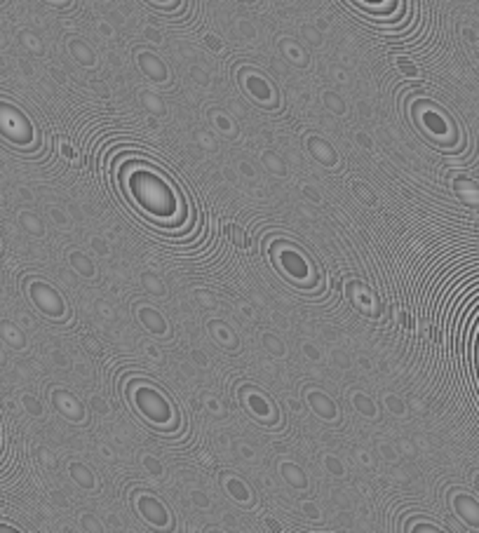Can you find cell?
<instances>
[{"label": "cell", "mask_w": 479, "mask_h": 533, "mask_svg": "<svg viewBox=\"0 0 479 533\" xmlns=\"http://www.w3.org/2000/svg\"><path fill=\"white\" fill-rule=\"evenodd\" d=\"M282 474H284V477H287L289 481H292V486H296V489H306V486H308L304 472H301L299 468L294 470L292 463H284V466H282Z\"/></svg>", "instance_id": "7"}, {"label": "cell", "mask_w": 479, "mask_h": 533, "mask_svg": "<svg viewBox=\"0 0 479 533\" xmlns=\"http://www.w3.org/2000/svg\"><path fill=\"white\" fill-rule=\"evenodd\" d=\"M141 322L151 326L156 334H164V331H167V324H164L162 320H160V315L156 311H151V308H144V311H141Z\"/></svg>", "instance_id": "5"}, {"label": "cell", "mask_w": 479, "mask_h": 533, "mask_svg": "<svg viewBox=\"0 0 479 533\" xmlns=\"http://www.w3.org/2000/svg\"><path fill=\"white\" fill-rule=\"evenodd\" d=\"M134 399H136V404H139V409L144 411L148 418H153V421L162 423V421H169V418H172L169 404L164 402L156 390H151V388H139V390L134 393Z\"/></svg>", "instance_id": "2"}, {"label": "cell", "mask_w": 479, "mask_h": 533, "mask_svg": "<svg viewBox=\"0 0 479 533\" xmlns=\"http://www.w3.org/2000/svg\"><path fill=\"white\" fill-rule=\"evenodd\" d=\"M71 474H73V477H76L83 486H89V489H92V486H94V477H92V472H87V470H85V466H80V463H76V466L71 468Z\"/></svg>", "instance_id": "8"}, {"label": "cell", "mask_w": 479, "mask_h": 533, "mask_svg": "<svg viewBox=\"0 0 479 533\" xmlns=\"http://www.w3.org/2000/svg\"><path fill=\"white\" fill-rule=\"evenodd\" d=\"M310 404L315 406V409H317L324 418H334V416H336V406L329 402L327 397H322V395L312 393V395H310Z\"/></svg>", "instance_id": "6"}, {"label": "cell", "mask_w": 479, "mask_h": 533, "mask_svg": "<svg viewBox=\"0 0 479 533\" xmlns=\"http://www.w3.org/2000/svg\"><path fill=\"white\" fill-rule=\"evenodd\" d=\"M228 486H231V491H233V494H235V498H242V501H247V491H244V486H242V484L237 486V481H231V484H228Z\"/></svg>", "instance_id": "9"}, {"label": "cell", "mask_w": 479, "mask_h": 533, "mask_svg": "<svg viewBox=\"0 0 479 533\" xmlns=\"http://www.w3.org/2000/svg\"><path fill=\"white\" fill-rule=\"evenodd\" d=\"M139 510H141V514L151 521V524H156V526H164L167 524V512L162 510V505L156 501V498H151V496H141L139 498Z\"/></svg>", "instance_id": "4"}, {"label": "cell", "mask_w": 479, "mask_h": 533, "mask_svg": "<svg viewBox=\"0 0 479 533\" xmlns=\"http://www.w3.org/2000/svg\"><path fill=\"white\" fill-rule=\"evenodd\" d=\"M134 183V196L148 211H158V214H169L176 207L174 193L164 186L162 181H158L151 174H141L132 181Z\"/></svg>", "instance_id": "1"}, {"label": "cell", "mask_w": 479, "mask_h": 533, "mask_svg": "<svg viewBox=\"0 0 479 533\" xmlns=\"http://www.w3.org/2000/svg\"><path fill=\"white\" fill-rule=\"evenodd\" d=\"M36 301L40 303V308L43 311H47L50 315H54V317H59L61 313H64V303H61V299L56 296L54 289H50V286H36Z\"/></svg>", "instance_id": "3"}]
</instances>
